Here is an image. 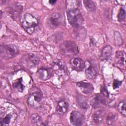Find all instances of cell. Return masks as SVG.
Here are the masks:
<instances>
[{
	"label": "cell",
	"instance_id": "cell-1",
	"mask_svg": "<svg viewBox=\"0 0 126 126\" xmlns=\"http://www.w3.org/2000/svg\"><path fill=\"white\" fill-rule=\"evenodd\" d=\"M17 117L16 110L10 106L0 108V119L1 126H9L13 124Z\"/></svg>",
	"mask_w": 126,
	"mask_h": 126
},
{
	"label": "cell",
	"instance_id": "cell-2",
	"mask_svg": "<svg viewBox=\"0 0 126 126\" xmlns=\"http://www.w3.org/2000/svg\"><path fill=\"white\" fill-rule=\"evenodd\" d=\"M22 27L29 34H32L38 25L37 19L30 13H27L21 18Z\"/></svg>",
	"mask_w": 126,
	"mask_h": 126
},
{
	"label": "cell",
	"instance_id": "cell-3",
	"mask_svg": "<svg viewBox=\"0 0 126 126\" xmlns=\"http://www.w3.org/2000/svg\"><path fill=\"white\" fill-rule=\"evenodd\" d=\"M68 22L73 27L79 28L84 24V20L80 11L77 8H72L67 12Z\"/></svg>",
	"mask_w": 126,
	"mask_h": 126
},
{
	"label": "cell",
	"instance_id": "cell-4",
	"mask_svg": "<svg viewBox=\"0 0 126 126\" xmlns=\"http://www.w3.org/2000/svg\"><path fill=\"white\" fill-rule=\"evenodd\" d=\"M61 52L67 56L76 55L79 52V49L76 44L73 41H67L63 42L60 47Z\"/></svg>",
	"mask_w": 126,
	"mask_h": 126
},
{
	"label": "cell",
	"instance_id": "cell-5",
	"mask_svg": "<svg viewBox=\"0 0 126 126\" xmlns=\"http://www.w3.org/2000/svg\"><path fill=\"white\" fill-rule=\"evenodd\" d=\"M19 52L18 47L15 45H3L0 46V55L4 59H10Z\"/></svg>",
	"mask_w": 126,
	"mask_h": 126
},
{
	"label": "cell",
	"instance_id": "cell-6",
	"mask_svg": "<svg viewBox=\"0 0 126 126\" xmlns=\"http://www.w3.org/2000/svg\"><path fill=\"white\" fill-rule=\"evenodd\" d=\"M39 62V58L35 55L29 53L24 55L21 60V64L26 68H32L36 66Z\"/></svg>",
	"mask_w": 126,
	"mask_h": 126
},
{
	"label": "cell",
	"instance_id": "cell-7",
	"mask_svg": "<svg viewBox=\"0 0 126 126\" xmlns=\"http://www.w3.org/2000/svg\"><path fill=\"white\" fill-rule=\"evenodd\" d=\"M84 68L85 70V74L89 79H94L97 75L96 66L87 61L84 62Z\"/></svg>",
	"mask_w": 126,
	"mask_h": 126
},
{
	"label": "cell",
	"instance_id": "cell-8",
	"mask_svg": "<svg viewBox=\"0 0 126 126\" xmlns=\"http://www.w3.org/2000/svg\"><path fill=\"white\" fill-rule=\"evenodd\" d=\"M42 94L40 92L36 91L31 94L28 98V103L31 106H37L42 99Z\"/></svg>",
	"mask_w": 126,
	"mask_h": 126
},
{
	"label": "cell",
	"instance_id": "cell-9",
	"mask_svg": "<svg viewBox=\"0 0 126 126\" xmlns=\"http://www.w3.org/2000/svg\"><path fill=\"white\" fill-rule=\"evenodd\" d=\"M84 117L83 114L78 111H73L70 113V121L73 126H81L84 122Z\"/></svg>",
	"mask_w": 126,
	"mask_h": 126
},
{
	"label": "cell",
	"instance_id": "cell-10",
	"mask_svg": "<svg viewBox=\"0 0 126 126\" xmlns=\"http://www.w3.org/2000/svg\"><path fill=\"white\" fill-rule=\"evenodd\" d=\"M105 96L102 94H97L93 96L90 99V104L94 108H96L101 105H105L106 101Z\"/></svg>",
	"mask_w": 126,
	"mask_h": 126
},
{
	"label": "cell",
	"instance_id": "cell-11",
	"mask_svg": "<svg viewBox=\"0 0 126 126\" xmlns=\"http://www.w3.org/2000/svg\"><path fill=\"white\" fill-rule=\"evenodd\" d=\"M77 86L83 94H86L92 93L94 90L92 84L86 81H81L77 83Z\"/></svg>",
	"mask_w": 126,
	"mask_h": 126
},
{
	"label": "cell",
	"instance_id": "cell-12",
	"mask_svg": "<svg viewBox=\"0 0 126 126\" xmlns=\"http://www.w3.org/2000/svg\"><path fill=\"white\" fill-rule=\"evenodd\" d=\"M49 24L53 28H56L59 26L62 23L63 17L59 13H53L49 18Z\"/></svg>",
	"mask_w": 126,
	"mask_h": 126
},
{
	"label": "cell",
	"instance_id": "cell-13",
	"mask_svg": "<svg viewBox=\"0 0 126 126\" xmlns=\"http://www.w3.org/2000/svg\"><path fill=\"white\" fill-rule=\"evenodd\" d=\"M70 64L71 67L77 71L82 70L84 68V62L79 58H73L70 61Z\"/></svg>",
	"mask_w": 126,
	"mask_h": 126
},
{
	"label": "cell",
	"instance_id": "cell-14",
	"mask_svg": "<svg viewBox=\"0 0 126 126\" xmlns=\"http://www.w3.org/2000/svg\"><path fill=\"white\" fill-rule=\"evenodd\" d=\"M37 75L41 80H46L50 78L51 76V72L48 69L41 68L38 70Z\"/></svg>",
	"mask_w": 126,
	"mask_h": 126
},
{
	"label": "cell",
	"instance_id": "cell-15",
	"mask_svg": "<svg viewBox=\"0 0 126 126\" xmlns=\"http://www.w3.org/2000/svg\"><path fill=\"white\" fill-rule=\"evenodd\" d=\"M68 107V104L66 101L64 100H61L58 103L56 109L57 112L59 114L63 115L67 111Z\"/></svg>",
	"mask_w": 126,
	"mask_h": 126
},
{
	"label": "cell",
	"instance_id": "cell-16",
	"mask_svg": "<svg viewBox=\"0 0 126 126\" xmlns=\"http://www.w3.org/2000/svg\"><path fill=\"white\" fill-rule=\"evenodd\" d=\"M104 117V112L98 110L94 113L93 116V121L95 124H99L102 122Z\"/></svg>",
	"mask_w": 126,
	"mask_h": 126
},
{
	"label": "cell",
	"instance_id": "cell-17",
	"mask_svg": "<svg viewBox=\"0 0 126 126\" xmlns=\"http://www.w3.org/2000/svg\"><path fill=\"white\" fill-rule=\"evenodd\" d=\"M112 52V47L110 45H107L103 48L101 51L100 58L101 60H107L111 56Z\"/></svg>",
	"mask_w": 126,
	"mask_h": 126
},
{
	"label": "cell",
	"instance_id": "cell-18",
	"mask_svg": "<svg viewBox=\"0 0 126 126\" xmlns=\"http://www.w3.org/2000/svg\"><path fill=\"white\" fill-rule=\"evenodd\" d=\"M13 86L15 91L18 92H22L24 89L25 86L23 84L22 78H19L15 80L13 83Z\"/></svg>",
	"mask_w": 126,
	"mask_h": 126
},
{
	"label": "cell",
	"instance_id": "cell-19",
	"mask_svg": "<svg viewBox=\"0 0 126 126\" xmlns=\"http://www.w3.org/2000/svg\"><path fill=\"white\" fill-rule=\"evenodd\" d=\"M116 59L118 63L121 65H125V54L123 51H118L116 54Z\"/></svg>",
	"mask_w": 126,
	"mask_h": 126
},
{
	"label": "cell",
	"instance_id": "cell-20",
	"mask_svg": "<svg viewBox=\"0 0 126 126\" xmlns=\"http://www.w3.org/2000/svg\"><path fill=\"white\" fill-rule=\"evenodd\" d=\"M22 10V6L21 5L14 4L12 5V6L10 8L9 12L12 15H14L15 16H17L19 14V13H20Z\"/></svg>",
	"mask_w": 126,
	"mask_h": 126
},
{
	"label": "cell",
	"instance_id": "cell-21",
	"mask_svg": "<svg viewBox=\"0 0 126 126\" xmlns=\"http://www.w3.org/2000/svg\"><path fill=\"white\" fill-rule=\"evenodd\" d=\"M84 5L86 9L90 12H94L95 10L96 6L94 2L92 0H84L83 1Z\"/></svg>",
	"mask_w": 126,
	"mask_h": 126
},
{
	"label": "cell",
	"instance_id": "cell-22",
	"mask_svg": "<svg viewBox=\"0 0 126 126\" xmlns=\"http://www.w3.org/2000/svg\"><path fill=\"white\" fill-rule=\"evenodd\" d=\"M32 122L36 125H42V121L41 118L37 114H34L32 115L31 117Z\"/></svg>",
	"mask_w": 126,
	"mask_h": 126
},
{
	"label": "cell",
	"instance_id": "cell-23",
	"mask_svg": "<svg viewBox=\"0 0 126 126\" xmlns=\"http://www.w3.org/2000/svg\"><path fill=\"white\" fill-rule=\"evenodd\" d=\"M125 18H126V11L124 8L121 7L118 14V20L119 22H122L125 20Z\"/></svg>",
	"mask_w": 126,
	"mask_h": 126
},
{
	"label": "cell",
	"instance_id": "cell-24",
	"mask_svg": "<svg viewBox=\"0 0 126 126\" xmlns=\"http://www.w3.org/2000/svg\"><path fill=\"white\" fill-rule=\"evenodd\" d=\"M118 109L119 111L124 116L126 115V104L125 101H121L118 105Z\"/></svg>",
	"mask_w": 126,
	"mask_h": 126
},
{
	"label": "cell",
	"instance_id": "cell-25",
	"mask_svg": "<svg viewBox=\"0 0 126 126\" xmlns=\"http://www.w3.org/2000/svg\"><path fill=\"white\" fill-rule=\"evenodd\" d=\"M77 103L80 107L82 108H86L88 106L87 103L86 102L85 100L83 99L82 96H79L77 98Z\"/></svg>",
	"mask_w": 126,
	"mask_h": 126
},
{
	"label": "cell",
	"instance_id": "cell-26",
	"mask_svg": "<svg viewBox=\"0 0 126 126\" xmlns=\"http://www.w3.org/2000/svg\"><path fill=\"white\" fill-rule=\"evenodd\" d=\"M115 38L116 43L118 45H120L123 44V38L121 34L118 32H115Z\"/></svg>",
	"mask_w": 126,
	"mask_h": 126
},
{
	"label": "cell",
	"instance_id": "cell-27",
	"mask_svg": "<svg viewBox=\"0 0 126 126\" xmlns=\"http://www.w3.org/2000/svg\"><path fill=\"white\" fill-rule=\"evenodd\" d=\"M114 116L112 114H110L108 116L107 118V123L108 125H111L114 121Z\"/></svg>",
	"mask_w": 126,
	"mask_h": 126
},
{
	"label": "cell",
	"instance_id": "cell-28",
	"mask_svg": "<svg viewBox=\"0 0 126 126\" xmlns=\"http://www.w3.org/2000/svg\"><path fill=\"white\" fill-rule=\"evenodd\" d=\"M122 85V82L118 80H115L113 84V87L114 89H116Z\"/></svg>",
	"mask_w": 126,
	"mask_h": 126
},
{
	"label": "cell",
	"instance_id": "cell-29",
	"mask_svg": "<svg viewBox=\"0 0 126 126\" xmlns=\"http://www.w3.org/2000/svg\"><path fill=\"white\" fill-rule=\"evenodd\" d=\"M49 2L51 4H54L56 2V0H49Z\"/></svg>",
	"mask_w": 126,
	"mask_h": 126
}]
</instances>
